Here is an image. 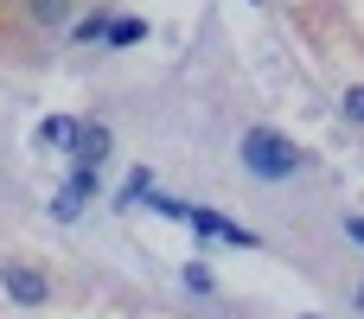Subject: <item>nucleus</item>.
Instances as JSON below:
<instances>
[{
    "instance_id": "nucleus-10",
    "label": "nucleus",
    "mask_w": 364,
    "mask_h": 319,
    "mask_svg": "<svg viewBox=\"0 0 364 319\" xmlns=\"http://www.w3.org/2000/svg\"><path fill=\"white\" fill-rule=\"evenodd\" d=\"M77 45H90V38H109V13H90V19H77V32H70Z\"/></svg>"
},
{
    "instance_id": "nucleus-15",
    "label": "nucleus",
    "mask_w": 364,
    "mask_h": 319,
    "mask_svg": "<svg viewBox=\"0 0 364 319\" xmlns=\"http://www.w3.org/2000/svg\"><path fill=\"white\" fill-rule=\"evenodd\" d=\"M301 319H320V313H301Z\"/></svg>"
},
{
    "instance_id": "nucleus-2",
    "label": "nucleus",
    "mask_w": 364,
    "mask_h": 319,
    "mask_svg": "<svg viewBox=\"0 0 364 319\" xmlns=\"http://www.w3.org/2000/svg\"><path fill=\"white\" fill-rule=\"evenodd\" d=\"M147 211H166V217H179V224H192L205 243H230V249H262V237L256 230H243V224H230V217H218V211H205V205H186V198H147Z\"/></svg>"
},
{
    "instance_id": "nucleus-5",
    "label": "nucleus",
    "mask_w": 364,
    "mask_h": 319,
    "mask_svg": "<svg viewBox=\"0 0 364 319\" xmlns=\"http://www.w3.org/2000/svg\"><path fill=\"white\" fill-rule=\"evenodd\" d=\"M77 166H102L109 160V121H83V134H77Z\"/></svg>"
},
{
    "instance_id": "nucleus-4",
    "label": "nucleus",
    "mask_w": 364,
    "mask_h": 319,
    "mask_svg": "<svg viewBox=\"0 0 364 319\" xmlns=\"http://www.w3.org/2000/svg\"><path fill=\"white\" fill-rule=\"evenodd\" d=\"M90 198H96V166H77V173H70V185L58 192L51 217H58V224H77V211H83Z\"/></svg>"
},
{
    "instance_id": "nucleus-13",
    "label": "nucleus",
    "mask_w": 364,
    "mask_h": 319,
    "mask_svg": "<svg viewBox=\"0 0 364 319\" xmlns=\"http://www.w3.org/2000/svg\"><path fill=\"white\" fill-rule=\"evenodd\" d=\"M346 237H358V243H364V217H346Z\"/></svg>"
},
{
    "instance_id": "nucleus-3",
    "label": "nucleus",
    "mask_w": 364,
    "mask_h": 319,
    "mask_svg": "<svg viewBox=\"0 0 364 319\" xmlns=\"http://www.w3.org/2000/svg\"><path fill=\"white\" fill-rule=\"evenodd\" d=\"M0 288H6L13 307H45V301H51V275L32 269L26 256H0Z\"/></svg>"
},
{
    "instance_id": "nucleus-1",
    "label": "nucleus",
    "mask_w": 364,
    "mask_h": 319,
    "mask_svg": "<svg viewBox=\"0 0 364 319\" xmlns=\"http://www.w3.org/2000/svg\"><path fill=\"white\" fill-rule=\"evenodd\" d=\"M237 160H243V173H256V179H269V185H282V179H294V173L314 166V160H307L282 128H243Z\"/></svg>"
},
{
    "instance_id": "nucleus-9",
    "label": "nucleus",
    "mask_w": 364,
    "mask_h": 319,
    "mask_svg": "<svg viewBox=\"0 0 364 319\" xmlns=\"http://www.w3.org/2000/svg\"><path fill=\"white\" fill-rule=\"evenodd\" d=\"M26 13H32L38 26H58V19L70 13V0H26Z\"/></svg>"
},
{
    "instance_id": "nucleus-7",
    "label": "nucleus",
    "mask_w": 364,
    "mask_h": 319,
    "mask_svg": "<svg viewBox=\"0 0 364 319\" xmlns=\"http://www.w3.org/2000/svg\"><path fill=\"white\" fill-rule=\"evenodd\" d=\"M147 198H154V173H147V166H134V173H128V185L115 192V205H122V211H141Z\"/></svg>"
},
{
    "instance_id": "nucleus-8",
    "label": "nucleus",
    "mask_w": 364,
    "mask_h": 319,
    "mask_svg": "<svg viewBox=\"0 0 364 319\" xmlns=\"http://www.w3.org/2000/svg\"><path fill=\"white\" fill-rule=\"evenodd\" d=\"M147 38V19H109V45L122 51V45H141Z\"/></svg>"
},
{
    "instance_id": "nucleus-11",
    "label": "nucleus",
    "mask_w": 364,
    "mask_h": 319,
    "mask_svg": "<svg viewBox=\"0 0 364 319\" xmlns=\"http://www.w3.org/2000/svg\"><path fill=\"white\" fill-rule=\"evenodd\" d=\"M186 288H192V294H211V288H218V275H211L205 262H186Z\"/></svg>"
},
{
    "instance_id": "nucleus-12",
    "label": "nucleus",
    "mask_w": 364,
    "mask_h": 319,
    "mask_svg": "<svg viewBox=\"0 0 364 319\" xmlns=\"http://www.w3.org/2000/svg\"><path fill=\"white\" fill-rule=\"evenodd\" d=\"M339 109H346V121H358V128H364V83H352V90L339 96Z\"/></svg>"
},
{
    "instance_id": "nucleus-14",
    "label": "nucleus",
    "mask_w": 364,
    "mask_h": 319,
    "mask_svg": "<svg viewBox=\"0 0 364 319\" xmlns=\"http://www.w3.org/2000/svg\"><path fill=\"white\" fill-rule=\"evenodd\" d=\"M352 301H358V313H364V281H358V294H352Z\"/></svg>"
},
{
    "instance_id": "nucleus-6",
    "label": "nucleus",
    "mask_w": 364,
    "mask_h": 319,
    "mask_svg": "<svg viewBox=\"0 0 364 319\" xmlns=\"http://www.w3.org/2000/svg\"><path fill=\"white\" fill-rule=\"evenodd\" d=\"M77 134H83V121H70V115H45L38 121V141L45 147H77Z\"/></svg>"
}]
</instances>
